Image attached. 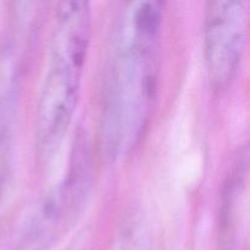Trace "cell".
Wrapping results in <instances>:
<instances>
[{"instance_id": "2", "label": "cell", "mask_w": 250, "mask_h": 250, "mask_svg": "<svg viewBox=\"0 0 250 250\" xmlns=\"http://www.w3.org/2000/svg\"><path fill=\"white\" fill-rule=\"evenodd\" d=\"M90 36L89 2H60L56 7L48 71L37 111V146L43 158L58 150L72 121Z\"/></svg>"}, {"instance_id": "1", "label": "cell", "mask_w": 250, "mask_h": 250, "mask_svg": "<svg viewBox=\"0 0 250 250\" xmlns=\"http://www.w3.org/2000/svg\"><path fill=\"white\" fill-rule=\"evenodd\" d=\"M163 5L128 2L112 39L104 97L102 148L115 159L134 148L146 128L158 93Z\"/></svg>"}, {"instance_id": "3", "label": "cell", "mask_w": 250, "mask_h": 250, "mask_svg": "<svg viewBox=\"0 0 250 250\" xmlns=\"http://www.w3.org/2000/svg\"><path fill=\"white\" fill-rule=\"evenodd\" d=\"M248 1H209L205 7V61L210 84L224 89L238 71L247 43Z\"/></svg>"}, {"instance_id": "6", "label": "cell", "mask_w": 250, "mask_h": 250, "mask_svg": "<svg viewBox=\"0 0 250 250\" xmlns=\"http://www.w3.org/2000/svg\"><path fill=\"white\" fill-rule=\"evenodd\" d=\"M0 186H1V185H0Z\"/></svg>"}, {"instance_id": "5", "label": "cell", "mask_w": 250, "mask_h": 250, "mask_svg": "<svg viewBox=\"0 0 250 250\" xmlns=\"http://www.w3.org/2000/svg\"><path fill=\"white\" fill-rule=\"evenodd\" d=\"M121 250H151L149 244L148 237L144 233L143 229H132L122 243Z\"/></svg>"}, {"instance_id": "4", "label": "cell", "mask_w": 250, "mask_h": 250, "mask_svg": "<svg viewBox=\"0 0 250 250\" xmlns=\"http://www.w3.org/2000/svg\"><path fill=\"white\" fill-rule=\"evenodd\" d=\"M92 155L89 143L80 136L73 146L67 178L42 205L31 226V236L36 241H50L70 226L82 209L90 188Z\"/></svg>"}]
</instances>
